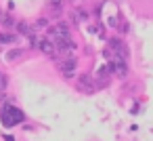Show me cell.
<instances>
[{
	"label": "cell",
	"instance_id": "1",
	"mask_svg": "<svg viewBox=\"0 0 153 141\" xmlns=\"http://www.w3.org/2000/svg\"><path fill=\"white\" fill-rule=\"evenodd\" d=\"M0 120H2V124H4L7 128H11V126L21 124V122L25 120V114H23L19 107H15V105H4L2 112H0Z\"/></svg>",
	"mask_w": 153,
	"mask_h": 141
},
{
	"label": "cell",
	"instance_id": "2",
	"mask_svg": "<svg viewBox=\"0 0 153 141\" xmlns=\"http://www.w3.org/2000/svg\"><path fill=\"white\" fill-rule=\"evenodd\" d=\"M109 70L117 76V78H124L126 74H128V65H126V59L124 57H120V55H115L111 61H109Z\"/></svg>",
	"mask_w": 153,
	"mask_h": 141
},
{
	"label": "cell",
	"instance_id": "3",
	"mask_svg": "<svg viewBox=\"0 0 153 141\" xmlns=\"http://www.w3.org/2000/svg\"><path fill=\"white\" fill-rule=\"evenodd\" d=\"M59 70H61V74L65 76V78H71L74 76V72H76V59H65V61H61L59 63Z\"/></svg>",
	"mask_w": 153,
	"mask_h": 141
},
{
	"label": "cell",
	"instance_id": "4",
	"mask_svg": "<svg viewBox=\"0 0 153 141\" xmlns=\"http://www.w3.org/2000/svg\"><path fill=\"white\" fill-rule=\"evenodd\" d=\"M109 49L111 51H115V55H120V57H128V49H126V44L122 42V40H117V38H111L109 40Z\"/></svg>",
	"mask_w": 153,
	"mask_h": 141
},
{
	"label": "cell",
	"instance_id": "5",
	"mask_svg": "<svg viewBox=\"0 0 153 141\" xmlns=\"http://www.w3.org/2000/svg\"><path fill=\"white\" fill-rule=\"evenodd\" d=\"M38 46H40V51L42 53H46V55H57V46H55V42L51 40V38H44V40H38Z\"/></svg>",
	"mask_w": 153,
	"mask_h": 141
},
{
	"label": "cell",
	"instance_id": "6",
	"mask_svg": "<svg viewBox=\"0 0 153 141\" xmlns=\"http://www.w3.org/2000/svg\"><path fill=\"white\" fill-rule=\"evenodd\" d=\"M78 88L84 91V93H94V82H92V78H90V76H82L80 82H78Z\"/></svg>",
	"mask_w": 153,
	"mask_h": 141
},
{
	"label": "cell",
	"instance_id": "7",
	"mask_svg": "<svg viewBox=\"0 0 153 141\" xmlns=\"http://www.w3.org/2000/svg\"><path fill=\"white\" fill-rule=\"evenodd\" d=\"M63 7H65V0H51L48 2V9L53 11V15H61Z\"/></svg>",
	"mask_w": 153,
	"mask_h": 141
},
{
	"label": "cell",
	"instance_id": "8",
	"mask_svg": "<svg viewBox=\"0 0 153 141\" xmlns=\"http://www.w3.org/2000/svg\"><path fill=\"white\" fill-rule=\"evenodd\" d=\"M88 19V15H86V11H82V9H78V11H74V21L76 23H82V21H86Z\"/></svg>",
	"mask_w": 153,
	"mask_h": 141
},
{
	"label": "cell",
	"instance_id": "9",
	"mask_svg": "<svg viewBox=\"0 0 153 141\" xmlns=\"http://www.w3.org/2000/svg\"><path fill=\"white\" fill-rule=\"evenodd\" d=\"M17 40L15 34H0V44H13Z\"/></svg>",
	"mask_w": 153,
	"mask_h": 141
},
{
	"label": "cell",
	"instance_id": "10",
	"mask_svg": "<svg viewBox=\"0 0 153 141\" xmlns=\"http://www.w3.org/2000/svg\"><path fill=\"white\" fill-rule=\"evenodd\" d=\"M17 57H21V51H11V53L7 55V59H9V61H13V59H17Z\"/></svg>",
	"mask_w": 153,
	"mask_h": 141
},
{
	"label": "cell",
	"instance_id": "11",
	"mask_svg": "<svg viewBox=\"0 0 153 141\" xmlns=\"http://www.w3.org/2000/svg\"><path fill=\"white\" fill-rule=\"evenodd\" d=\"M4 88H7V76L0 74V91H4Z\"/></svg>",
	"mask_w": 153,
	"mask_h": 141
}]
</instances>
